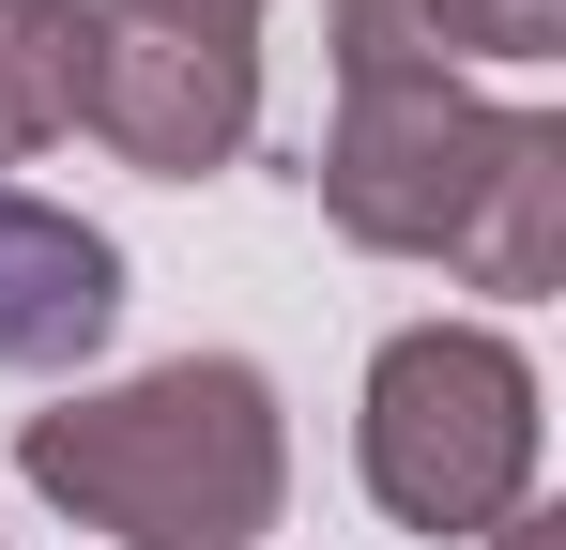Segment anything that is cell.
I'll return each mask as SVG.
<instances>
[{
  "instance_id": "obj_1",
  "label": "cell",
  "mask_w": 566,
  "mask_h": 550,
  "mask_svg": "<svg viewBox=\"0 0 566 550\" xmlns=\"http://www.w3.org/2000/svg\"><path fill=\"white\" fill-rule=\"evenodd\" d=\"M322 214L368 261H444L460 290H552L566 275V123L490 92H337Z\"/></svg>"
},
{
  "instance_id": "obj_4",
  "label": "cell",
  "mask_w": 566,
  "mask_h": 550,
  "mask_svg": "<svg viewBox=\"0 0 566 550\" xmlns=\"http://www.w3.org/2000/svg\"><path fill=\"white\" fill-rule=\"evenodd\" d=\"M77 123L154 183L230 169L261 123V31L214 0H93V107Z\"/></svg>"
},
{
  "instance_id": "obj_7",
  "label": "cell",
  "mask_w": 566,
  "mask_h": 550,
  "mask_svg": "<svg viewBox=\"0 0 566 550\" xmlns=\"http://www.w3.org/2000/svg\"><path fill=\"white\" fill-rule=\"evenodd\" d=\"M93 107V0H0V169L77 138Z\"/></svg>"
},
{
  "instance_id": "obj_3",
  "label": "cell",
  "mask_w": 566,
  "mask_h": 550,
  "mask_svg": "<svg viewBox=\"0 0 566 550\" xmlns=\"http://www.w3.org/2000/svg\"><path fill=\"white\" fill-rule=\"evenodd\" d=\"M353 458L398 536H505L536 505V367L490 321H413L368 352Z\"/></svg>"
},
{
  "instance_id": "obj_2",
  "label": "cell",
  "mask_w": 566,
  "mask_h": 550,
  "mask_svg": "<svg viewBox=\"0 0 566 550\" xmlns=\"http://www.w3.org/2000/svg\"><path fill=\"white\" fill-rule=\"evenodd\" d=\"M15 474L77 536H123V550H261L291 505V429L245 352H169L138 382H107V398L31 413Z\"/></svg>"
},
{
  "instance_id": "obj_5",
  "label": "cell",
  "mask_w": 566,
  "mask_h": 550,
  "mask_svg": "<svg viewBox=\"0 0 566 550\" xmlns=\"http://www.w3.org/2000/svg\"><path fill=\"white\" fill-rule=\"evenodd\" d=\"M123 321V245L93 214L0 183V367H93Z\"/></svg>"
},
{
  "instance_id": "obj_8",
  "label": "cell",
  "mask_w": 566,
  "mask_h": 550,
  "mask_svg": "<svg viewBox=\"0 0 566 550\" xmlns=\"http://www.w3.org/2000/svg\"><path fill=\"white\" fill-rule=\"evenodd\" d=\"M490 550H552V520H536V505H521V520H505V536H490Z\"/></svg>"
},
{
  "instance_id": "obj_6",
  "label": "cell",
  "mask_w": 566,
  "mask_h": 550,
  "mask_svg": "<svg viewBox=\"0 0 566 550\" xmlns=\"http://www.w3.org/2000/svg\"><path fill=\"white\" fill-rule=\"evenodd\" d=\"M337 15V92H460L474 62L536 77L566 62V0H322Z\"/></svg>"
},
{
  "instance_id": "obj_9",
  "label": "cell",
  "mask_w": 566,
  "mask_h": 550,
  "mask_svg": "<svg viewBox=\"0 0 566 550\" xmlns=\"http://www.w3.org/2000/svg\"><path fill=\"white\" fill-rule=\"evenodd\" d=\"M214 15H245V31H261V0H214Z\"/></svg>"
}]
</instances>
